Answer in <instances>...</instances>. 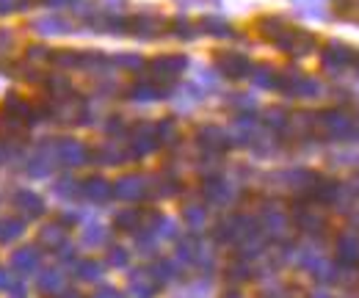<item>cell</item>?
Masks as SVG:
<instances>
[{"instance_id":"6da1fadb","label":"cell","mask_w":359,"mask_h":298,"mask_svg":"<svg viewBox=\"0 0 359 298\" xmlns=\"http://www.w3.org/2000/svg\"><path fill=\"white\" fill-rule=\"evenodd\" d=\"M219 67H222V72L229 75V78H241V75L246 72L249 61H246L243 55H238V53H222V55H219Z\"/></svg>"},{"instance_id":"7a4b0ae2","label":"cell","mask_w":359,"mask_h":298,"mask_svg":"<svg viewBox=\"0 0 359 298\" xmlns=\"http://www.w3.org/2000/svg\"><path fill=\"white\" fill-rule=\"evenodd\" d=\"M47 3H64V0H47Z\"/></svg>"}]
</instances>
